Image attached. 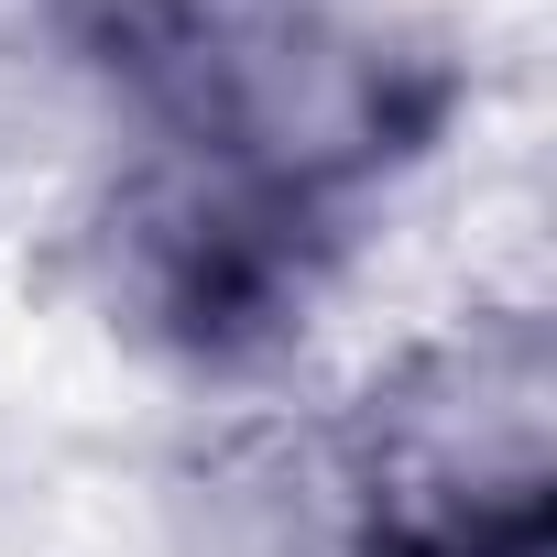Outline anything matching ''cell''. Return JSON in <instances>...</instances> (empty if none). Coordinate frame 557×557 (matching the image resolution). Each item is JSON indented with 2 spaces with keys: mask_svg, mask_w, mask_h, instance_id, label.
Here are the masks:
<instances>
[{
  "mask_svg": "<svg viewBox=\"0 0 557 557\" xmlns=\"http://www.w3.org/2000/svg\"><path fill=\"white\" fill-rule=\"evenodd\" d=\"M350 240H361V219H329L285 186H251V175L164 153V143H121V164L88 208L99 307L186 383L285 372L339 296Z\"/></svg>",
  "mask_w": 557,
  "mask_h": 557,
  "instance_id": "6da1fadb",
  "label": "cell"
}]
</instances>
